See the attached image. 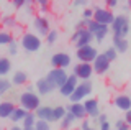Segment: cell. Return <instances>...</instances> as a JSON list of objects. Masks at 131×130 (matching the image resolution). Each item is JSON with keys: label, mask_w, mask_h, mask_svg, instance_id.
<instances>
[{"label": "cell", "mask_w": 131, "mask_h": 130, "mask_svg": "<svg viewBox=\"0 0 131 130\" xmlns=\"http://www.w3.org/2000/svg\"><path fill=\"white\" fill-rule=\"evenodd\" d=\"M115 127H116V130H129L131 128L129 125L125 122V119H118L116 124H115Z\"/></svg>", "instance_id": "35"}, {"label": "cell", "mask_w": 131, "mask_h": 130, "mask_svg": "<svg viewBox=\"0 0 131 130\" xmlns=\"http://www.w3.org/2000/svg\"><path fill=\"white\" fill-rule=\"evenodd\" d=\"M67 78H69L67 71L61 69V68H52V69L46 74V79L52 84V86H54V89H59L66 81H67Z\"/></svg>", "instance_id": "8"}, {"label": "cell", "mask_w": 131, "mask_h": 130, "mask_svg": "<svg viewBox=\"0 0 131 130\" xmlns=\"http://www.w3.org/2000/svg\"><path fill=\"white\" fill-rule=\"evenodd\" d=\"M75 56L79 59V63H93V59L98 56V50L93 44H87V46L77 48Z\"/></svg>", "instance_id": "9"}, {"label": "cell", "mask_w": 131, "mask_h": 130, "mask_svg": "<svg viewBox=\"0 0 131 130\" xmlns=\"http://www.w3.org/2000/svg\"><path fill=\"white\" fill-rule=\"evenodd\" d=\"M82 104H84V109H85L87 117H90V119H97V117L100 115V104H98V100L95 99V97H87Z\"/></svg>", "instance_id": "13"}, {"label": "cell", "mask_w": 131, "mask_h": 130, "mask_svg": "<svg viewBox=\"0 0 131 130\" xmlns=\"http://www.w3.org/2000/svg\"><path fill=\"white\" fill-rule=\"evenodd\" d=\"M113 48L118 53H126L129 48V43L126 38H116V36H113Z\"/></svg>", "instance_id": "22"}, {"label": "cell", "mask_w": 131, "mask_h": 130, "mask_svg": "<svg viewBox=\"0 0 131 130\" xmlns=\"http://www.w3.org/2000/svg\"><path fill=\"white\" fill-rule=\"evenodd\" d=\"M8 53H10L12 56H15L16 53H18V43H16L15 40H13V41H12L10 44H8Z\"/></svg>", "instance_id": "37"}, {"label": "cell", "mask_w": 131, "mask_h": 130, "mask_svg": "<svg viewBox=\"0 0 131 130\" xmlns=\"http://www.w3.org/2000/svg\"><path fill=\"white\" fill-rule=\"evenodd\" d=\"M35 5L39 8V12H46L51 5V0H35Z\"/></svg>", "instance_id": "33"}, {"label": "cell", "mask_w": 131, "mask_h": 130, "mask_svg": "<svg viewBox=\"0 0 131 130\" xmlns=\"http://www.w3.org/2000/svg\"><path fill=\"white\" fill-rule=\"evenodd\" d=\"M12 84L16 87H21L28 84V74L25 71H15L13 76H12Z\"/></svg>", "instance_id": "21"}, {"label": "cell", "mask_w": 131, "mask_h": 130, "mask_svg": "<svg viewBox=\"0 0 131 130\" xmlns=\"http://www.w3.org/2000/svg\"><path fill=\"white\" fill-rule=\"evenodd\" d=\"M110 64H112V63L105 58L103 53H98V56L93 59V63H92L93 72H95V74H105V72L110 69Z\"/></svg>", "instance_id": "14"}, {"label": "cell", "mask_w": 131, "mask_h": 130, "mask_svg": "<svg viewBox=\"0 0 131 130\" xmlns=\"http://www.w3.org/2000/svg\"><path fill=\"white\" fill-rule=\"evenodd\" d=\"M35 91L38 92V96H48V94H51L52 91H56V89L46 78H41L35 82Z\"/></svg>", "instance_id": "17"}, {"label": "cell", "mask_w": 131, "mask_h": 130, "mask_svg": "<svg viewBox=\"0 0 131 130\" xmlns=\"http://www.w3.org/2000/svg\"><path fill=\"white\" fill-rule=\"evenodd\" d=\"M71 63H72L71 54H67V53H64V51L54 53V54L51 56V66H52V68H61V69H67V68L71 66Z\"/></svg>", "instance_id": "12"}, {"label": "cell", "mask_w": 131, "mask_h": 130, "mask_svg": "<svg viewBox=\"0 0 131 130\" xmlns=\"http://www.w3.org/2000/svg\"><path fill=\"white\" fill-rule=\"evenodd\" d=\"M25 3H26V0H12V5L15 8H21V7H25Z\"/></svg>", "instance_id": "40"}, {"label": "cell", "mask_w": 131, "mask_h": 130, "mask_svg": "<svg viewBox=\"0 0 131 130\" xmlns=\"http://www.w3.org/2000/svg\"><path fill=\"white\" fill-rule=\"evenodd\" d=\"M12 71V61L7 56H0V78H5Z\"/></svg>", "instance_id": "24"}, {"label": "cell", "mask_w": 131, "mask_h": 130, "mask_svg": "<svg viewBox=\"0 0 131 130\" xmlns=\"http://www.w3.org/2000/svg\"><path fill=\"white\" fill-rule=\"evenodd\" d=\"M10 130H23V127H18V125H12Z\"/></svg>", "instance_id": "46"}, {"label": "cell", "mask_w": 131, "mask_h": 130, "mask_svg": "<svg viewBox=\"0 0 131 130\" xmlns=\"http://www.w3.org/2000/svg\"><path fill=\"white\" fill-rule=\"evenodd\" d=\"M13 35H12V31L8 30H0V46H3V44H10L12 41H13Z\"/></svg>", "instance_id": "29"}, {"label": "cell", "mask_w": 131, "mask_h": 130, "mask_svg": "<svg viewBox=\"0 0 131 130\" xmlns=\"http://www.w3.org/2000/svg\"><path fill=\"white\" fill-rule=\"evenodd\" d=\"M66 112H67V109L62 107V105H56V107H52V122H61L62 117L66 115Z\"/></svg>", "instance_id": "28"}, {"label": "cell", "mask_w": 131, "mask_h": 130, "mask_svg": "<svg viewBox=\"0 0 131 130\" xmlns=\"http://www.w3.org/2000/svg\"><path fill=\"white\" fill-rule=\"evenodd\" d=\"M74 122H75V117H74L71 112H66V115L62 117V120L59 122V124H61V130H69L74 125Z\"/></svg>", "instance_id": "27"}, {"label": "cell", "mask_w": 131, "mask_h": 130, "mask_svg": "<svg viewBox=\"0 0 131 130\" xmlns=\"http://www.w3.org/2000/svg\"><path fill=\"white\" fill-rule=\"evenodd\" d=\"M110 30L113 31V36H116V38H126L129 33V18L123 13L115 17L113 23L110 25Z\"/></svg>", "instance_id": "1"}, {"label": "cell", "mask_w": 131, "mask_h": 130, "mask_svg": "<svg viewBox=\"0 0 131 130\" xmlns=\"http://www.w3.org/2000/svg\"><path fill=\"white\" fill-rule=\"evenodd\" d=\"M57 35H59V33H57V30H54V28H52V30L46 35V43H48V44H54V43L57 41Z\"/></svg>", "instance_id": "34"}, {"label": "cell", "mask_w": 131, "mask_h": 130, "mask_svg": "<svg viewBox=\"0 0 131 130\" xmlns=\"http://www.w3.org/2000/svg\"><path fill=\"white\" fill-rule=\"evenodd\" d=\"M39 97L36 92H21L20 94V99H18V104H20V107H23L26 112H35L36 109L39 107V104H41V100H39Z\"/></svg>", "instance_id": "3"}, {"label": "cell", "mask_w": 131, "mask_h": 130, "mask_svg": "<svg viewBox=\"0 0 131 130\" xmlns=\"http://www.w3.org/2000/svg\"><path fill=\"white\" fill-rule=\"evenodd\" d=\"M118 3H120L118 0H105V7H106V8H110V10L115 8V7H116Z\"/></svg>", "instance_id": "39"}, {"label": "cell", "mask_w": 131, "mask_h": 130, "mask_svg": "<svg viewBox=\"0 0 131 130\" xmlns=\"http://www.w3.org/2000/svg\"><path fill=\"white\" fill-rule=\"evenodd\" d=\"M12 89V81L7 78H0V96H5Z\"/></svg>", "instance_id": "30"}, {"label": "cell", "mask_w": 131, "mask_h": 130, "mask_svg": "<svg viewBox=\"0 0 131 130\" xmlns=\"http://www.w3.org/2000/svg\"><path fill=\"white\" fill-rule=\"evenodd\" d=\"M82 18L84 20H93V8H84V12H82Z\"/></svg>", "instance_id": "36"}, {"label": "cell", "mask_w": 131, "mask_h": 130, "mask_svg": "<svg viewBox=\"0 0 131 130\" xmlns=\"http://www.w3.org/2000/svg\"><path fill=\"white\" fill-rule=\"evenodd\" d=\"M67 112H71L75 117V120L87 119V114H85V109H84V104L82 102H71L67 105Z\"/></svg>", "instance_id": "18"}, {"label": "cell", "mask_w": 131, "mask_h": 130, "mask_svg": "<svg viewBox=\"0 0 131 130\" xmlns=\"http://www.w3.org/2000/svg\"><path fill=\"white\" fill-rule=\"evenodd\" d=\"M77 84H79V79L75 78L74 74H69V78H67V81L62 84V86L59 87V92H61V96L62 97H71V94L74 91H75V87H77Z\"/></svg>", "instance_id": "15"}, {"label": "cell", "mask_w": 131, "mask_h": 130, "mask_svg": "<svg viewBox=\"0 0 131 130\" xmlns=\"http://www.w3.org/2000/svg\"><path fill=\"white\" fill-rule=\"evenodd\" d=\"M87 130H97V128H93V127H89V128H87Z\"/></svg>", "instance_id": "47"}, {"label": "cell", "mask_w": 131, "mask_h": 130, "mask_svg": "<svg viewBox=\"0 0 131 130\" xmlns=\"http://www.w3.org/2000/svg\"><path fill=\"white\" fill-rule=\"evenodd\" d=\"M113 105L118 109V110H129L131 109V96L128 94H116L113 97Z\"/></svg>", "instance_id": "16"}, {"label": "cell", "mask_w": 131, "mask_h": 130, "mask_svg": "<svg viewBox=\"0 0 131 130\" xmlns=\"http://www.w3.org/2000/svg\"><path fill=\"white\" fill-rule=\"evenodd\" d=\"M35 130H51V122L48 120H36V125H35Z\"/></svg>", "instance_id": "32"}, {"label": "cell", "mask_w": 131, "mask_h": 130, "mask_svg": "<svg viewBox=\"0 0 131 130\" xmlns=\"http://www.w3.org/2000/svg\"><path fill=\"white\" fill-rule=\"evenodd\" d=\"M26 110H25L23 107H20V105H16L15 107V110H13V114L10 115V120L13 122V124H20V122H23V119L26 117Z\"/></svg>", "instance_id": "23"}, {"label": "cell", "mask_w": 131, "mask_h": 130, "mask_svg": "<svg viewBox=\"0 0 131 130\" xmlns=\"http://www.w3.org/2000/svg\"><path fill=\"white\" fill-rule=\"evenodd\" d=\"M125 122H126V124H128L129 127H131V109L125 112Z\"/></svg>", "instance_id": "42"}, {"label": "cell", "mask_w": 131, "mask_h": 130, "mask_svg": "<svg viewBox=\"0 0 131 130\" xmlns=\"http://www.w3.org/2000/svg\"><path fill=\"white\" fill-rule=\"evenodd\" d=\"M36 117L39 120H48V122H52V107L49 105H39L38 109L35 110Z\"/></svg>", "instance_id": "20"}, {"label": "cell", "mask_w": 131, "mask_h": 130, "mask_svg": "<svg viewBox=\"0 0 131 130\" xmlns=\"http://www.w3.org/2000/svg\"><path fill=\"white\" fill-rule=\"evenodd\" d=\"M26 92H35V86L28 84V86H26Z\"/></svg>", "instance_id": "45"}, {"label": "cell", "mask_w": 131, "mask_h": 130, "mask_svg": "<svg viewBox=\"0 0 131 130\" xmlns=\"http://www.w3.org/2000/svg\"><path fill=\"white\" fill-rule=\"evenodd\" d=\"M89 127H92V125H90V120L89 119H84V120H82V124H80V130H87Z\"/></svg>", "instance_id": "41"}, {"label": "cell", "mask_w": 131, "mask_h": 130, "mask_svg": "<svg viewBox=\"0 0 131 130\" xmlns=\"http://www.w3.org/2000/svg\"><path fill=\"white\" fill-rule=\"evenodd\" d=\"M23 130H35V128H23Z\"/></svg>", "instance_id": "48"}, {"label": "cell", "mask_w": 131, "mask_h": 130, "mask_svg": "<svg viewBox=\"0 0 131 130\" xmlns=\"http://www.w3.org/2000/svg\"><path fill=\"white\" fill-rule=\"evenodd\" d=\"M36 120H38L36 114H35V112H28V114H26V117H25V119H23V122H21L23 128H35V125H36Z\"/></svg>", "instance_id": "26"}, {"label": "cell", "mask_w": 131, "mask_h": 130, "mask_svg": "<svg viewBox=\"0 0 131 130\" xmlns=\"http://www.w3.org/2000/svg\"><path fill=\"white\" fill-rule=\"evenodd\" d=\"M97 120H98V124H103V122H106L108 119H106V115H105V114H100V115L97 117Z\"/></svg>", "instance_id": "44"}, {"label": "cell", "mask_w": 131, "mask_h": 130, "mask_svg": "<svg viewBox=\"0 0 131 130\" xmlns=\"http://www.w3.org/2000/svg\"><path fill=\"white\" fill-rule=\"evenodd\" d=\"M98 130H112V125H110V122L106 120V122H103V124H100V128Z\"/></svg>", "instance_id": "43"}, {"label": "cell", "mask_w": 131, "mask_h": 130, "mask_svg": "<svg viewBox=\"0 0 131 130\" xmlns=\"http://www.w3.org/2000/svg\"><path fill=\"white\" fill-rule=\"evenodd\" d=\"M16 105L12 100H2L0 102V119H10Z\"/></svg>", "instance_id": "19"}, {"label": "cell", "mask_w": 131, "mask_h": 130, "mask_svg": "<svg viewBox=\"0 0 131 130\" xmlns=\"http://www.w3.org/2000/svg\"><path fill=\"white\" fill-rule=\"evenodd\" d=\"M0 30H2V22H0Z\"/></svg>", "instance_id": "50"}, {"label": "cell", "mask_w": 131, "mask_h": 130, "mask_svg": "<svg viewBox=\"0 0 131 130\" xmlns=\"http://www.w3.org/2000/svg\"><path fill=\"white\" fill-rule=\"evenodd\" d=\"M93 20H95L97 23H100V25L110 26L115 20V15H113V12L110 8H106V7H95V8H93Z\"/></svg>", "instance_id": "7"}, {"label": "cell", "mask_w": 131, "mask_h": 130, "mask_svg": "<svg viewBox=\"0 0 131 130\" xmlns=\"http://www.w3.org/2000/svg\"><path fill=\"white\" fill-rule=\"evenodd\" d=\"M33 30L38 36H46L51 31V23L44 15H35L33 18Z\"/></svg>", "instance_id": "10"}, {"label": "cell", "mask_w": 131, "mask_h": 130, "mask_svg": "<svg viewBox=\"0 0 131 130\" xmlns=\"http://www.w3.org/2000/svg\"><path fill=\"white\" fill-rule=\"evenodd\" d=\"M103 54H105V58H106V59H108V61H110V63H113V61H115V59H116V58H118V51H116V50H115V48H113V46H110V48H106V50L103 51Z\"/></svg>", "instance_id": "31"}, {"label": "cell", "mask_w": 131, "mask_h": 130, "mask_svg": "<svg viewBox=\"0 0 131 130\" xmlns=\"http://www.w3.org/2000/svg\"><path fill=\"white\" fill-rule=\"evenodd\" d=\"M92 91H93V84L90 82V81H80V82L77 84L75 91L71 94L69 100H71V102H84L87 97H90Z\"/></svg>", "instance_id": "2"}, {"label": "cell", "mask_w": 131, "mask_h": 130, "mask_svg": "<svg viewBox=\"0 0 131 130\" xmlns=\"http://www.w3.org/2000/svg\"><path fill=\"white\" fill-rule=\"evenodd\" d=\"M90 0H72V5L74 7H84V8H87Z\"/></svg>", "instance_id": "38"}, {"label": "cell", "mask_w": 131, "mask_h": 130, "mask_svg": "<svg viewBox=\"0 0 131 130\" xmlns=\"http://www.w3.org/2000/svg\"><path fill=\"white\" fill-rule=\"evenodd\" d=\"M41 38L36 33H23L20 38V46L26 53H36L41 50Z\"/></svg>", "instance_id": "4"}, {"label": "cell", "mask_w": 131, "mask_h": 130, "mask_svg": "<svg viewBox=\"0 0 131 130\" xmlns=\"http://www.w3.org/2000/svg\"><path fill=\"white\" fill-rule=\"evenodd\" d=\"M82 20H84V18H82ZM85 23H87V30L93 35V38H95L97 43L103 41L105 36L108 35V31H110V26L100 25V23H97L95 20H85Z\"/></svg>", "instance_id": "6"}, {"label": "cell", "mask_w": 131, "mask_h": 130, "mask_svg": "<svg viewBox=\"0 0 131 130\" xmlns=\"http://www.w3.org/2000/svg\"><path fill=\"white\" fill-rule=\"evenodd\" d=\"M95 41L93 35L90 33L87 28H77L74 31V35L71 36V43L75 48H82V46H87V44H92Z\"/></svg>", "instance_id": "5"}, {"label": "cell", "mask_w": 131, "mask_h": 130, "mask_svg": "<svg viewBox=\"0 0 131 130\" xmlns=\"http://www.w3.org/2000/svg\"><path fill=\"white\" fill-rule=\"evenodd\" d=\"M74 76H75L79 81H90L93 74V68H92V63H77L74 66Z\"/></svg>", "instance_id": "11"}, {"label": "cell", "mask_w": 131, "mask_h": 130, "mask_svg": "<svg viewBox=\"0 0 131 130\" xmlns=\"http://www.w3.org/2000/svg\"><path fill=\"white\" fill-rule=\"evenodd\" d=\"M118 2H125V0H118ZM126 2H128V0H126Z\"/></svg>", "instance_id": "49"}, {"label": "cell", "mask_w": 131, "mask_h": 130, "mask_svg": "<svg viewBox=\"0 0 131 130\" xmlns=\"http://www.w3.org/2000/svg\"><path fill=\"white\" fill-rule=\"evenodd\" d=\"M0 22H2V28H5L8 31L16 28V18L13 15H3V17L0 18Z\"/></svg>", "instance_id": "25"}]
</instances>
